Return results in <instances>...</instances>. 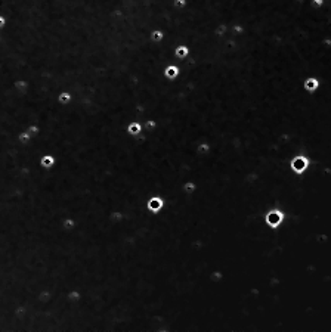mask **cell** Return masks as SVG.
I'll use <instances>...</instances> for the list:
<instances>
[{
    "mask_svg": "<svg viewBox=\"0 0 331 332\" xmlns=\"http://www.w3.org/2000/svg\"><path fill=\"white\" fill-rule=\"evenodd\" d=\"M163 205H164V201H163V198H160V196H152V198L148 201V205H146V207H148L149 211L158 212L163 208Z\"/></svg>",
    "mask_w": 331,
    "mask_h": 332,
    "instance_id": "7a4b0ae2",
    "label": "cell"
},
{
    "mask_svg": "<svg viewBox=\"0 0 331 332\" xmlns=\"http://www.w3.org/2000/svg\"><path fill=\"white\" fill-rule=\"evenodd\" d=\"M68 301H70L71 304H75V303L83 301V294H81V291H79V289H71V291L68 292Z\"/></svg>",
    "mask_w": 331,
    "mask_h": 332,
    "instance_id": "277c9868",
    "label": "cell"
},
{
    "mask_svg": "<svg viewBox=\"0 0 331 332\" xmlns=\"http://www.w3.org/2000/svg\"><path fill=\"white\" fill-rule=\"evenodd\" d=\"M75 226H77V221L73 217H65L61 221V227L64 232H71L73 229H75Z\"/></svg>",
    "mask_w": 331,
    "mask_h": 332,
    "instance_id": "3957f363",
    "label": "cell"
},
{
    "mask_svg": "<svg viewBox=\"0 0 331 332\" xmlns=\"http://www.w3.org/2000/svg\"><path fill=\"white\" fill-rule=\"evenodd\" d=\"M39 164H40L41 168H47V170H52L55 166H56V157L53 153H43L39 159Z\"/></svg>",
    "mask_w": 331,
    "mask_h": 332,
    "instance_id": "6da1fadb",
    "label": "cell"
},
{
    "mask_svg": "<svg viewBox=\"0 0 331 332\" xmlns=\"http://www.w3.org/2000/svg\"><path fill=\"white\" fill-rule=\"evenodd\" d=\"M14 86L18 89V92H19V93H24V90H25V89H27V86H28V83H27V81H15Z\"/></svg>",
    "mask_w": 331,
    "mask_h": 332,
    "instance_id": "9c48e42d",
    "label": "cell"
},
{
    "mask_svg": "<svg viewBox=\"0 0 331 332\" xmlns=\"http://www.w3.org/2000/svg\"><path fill=\"white\" fill-rule=\"evenodd\" d=\"M188 47L186 46H179L177 47V49H176V55H177V56H180V58H185V56H186V55H188Z\"/></svg>",
    "mask_w": 331,
    "mask_h": 332,
    "instance_id": "8fae6325",
    "label": "cell"
},
{
    "mask_svg": "<svg viewBox=\"0 0 331 332\" xmlns=\"http://www.w3.org/2000/svg\"><path fill=\"white\" fill-rule=\"evenodd\" d=\"M318 86L316 80H309V81H306V87H309V89H315Z\"/></svg>",
    "mask_w": 331,
    "mask_h": 332,
    "instance_id": "2e32d148",
    "label": "cell"
},
{
    "mask_svg": "<svg viewBox=\"0 0 331 332\" xmlns=\"http://www.w3.org/2000/svg\"><path fill=\"white\" fill-rule=\"evenodd\" d=\"M139 132H141V126H139L138 123H132V124L129 126V133H130V134L135 136V134H138Z\"/></svg>",
    "mask_w": 331,
    "mask_h": 332,
    "instance_id": "30bf717a",
    "label": "cell"
},
{
    "mask_svg": "<svg viewBox=\"0 0 331 332\" xmlns=\"http://www.w3.org/2000/svg\"><path fill=\"white\" fill-rule=\"evenodd\" d=\"M161 39H163V33H161V31H154V33H152V40L158 41V40H161Z\"/></svg>",
    "mask_w": 331,
    "mask_h": 332,
    "instance_id": "9a60e30c",
    "label": "cell"
},
{
    "mask_svg": "<svg viewBox=\"0 0 331 332\" xmlns=\"http://www.w3.org/2000/svg\"><path fill=\"white\" fill-rule=\"evenodd\" d=\"M71 100H73V95L71 92H62L58 95V102L61 103L62 106H67L71 103Z\"/></svg>",
    "mask_w": 331,
    "mask_h": 332,
    "instance_id": "5b68a950",
    "label": "cell"
},
{
    "mask_svg": "<svg viewBox=\"0 0 331 332\" xmlns=\"http://www.w3.org/2000/svg\"><path fill=\"white\" fill-rule=\"evenodd\" d=\"M281 219H282V216H281L278 211H274V212H270L269 216H268V223H269L270 226H278L279 225V221H281Z\"/></svg>",
    "mask_w": 331,
    "mask_h": 332,
    "instance_id": "8992f818",
    "label": "cell"
},
{
    "mask_svg": "<svg viewBox=\"0 0 331 332\" xmlns=\"http://www.w3.org/2000/svg\"><path fill=\"white\" fill-rule=\"evenodd\" d=\"M177 74H179V69H177V66L170 65V66H167V68H166V77H169V78H175Z\"/></svg>",
    "mask_w": 331,
    "mask_h": 332,
    "instance_id": "ba28073f",
    "label": "cell"
},
{
    "mask_svg": "<svg viewBox=\"0 0 331 332\" xmlns=\"http://www.w3.org/2000/svg\"><path fill=\"white\" fill-rule=\"evenodd\" d=\"M5 25H6V18L3 15H0V30L5 28Z\"/></svg>",
    "mask_w": 331,
    "mask_h": 332,
    "instance_id": "e0dca14e",
    "label": "cell"
},
{
    "mask_svg": "<svg viewBox=\"0 0 331 332\" xmlns=\"http://www.w3.org/2000/svg\"><path fill=\"white\" fill-rule=\"evenodd\" d=\"M27 132L30 133L31 136H37V134H39V132H40V128H39L37 126H30L27 128Z\"/></svg>",
    "mask_w": 331,
    "mask_h": 332,
    "instance_id": "5bb4252c",
    "label": "cell"
},
{
    "mask_svg": "<svg viewBox=\"0 0 331 332\" xmlns=\"http://www.w3.org/2000/svg\"><path fill=\"white\" fill-rule=\"evenodd\" d=\"M304 168H306V161L304 159H297V166H296V161H294V170H297V171H303Z\"/></svg>",
    "mask_w": 331,
    "mask_h": 332,
    "instance_id": "7c38bea8",
    "label": "cell"
},
{
    "mask_svg": "<svg viewBox=\"0 0 331 332\" xmlns=\"http://www.w3.org/2000/svg\"><path fill=\"white\" fill-rule=\"evenodd\" d=\"M31 139H33V136H31V134H30L27 130H24L22 133H19V134H18V140H19V142H22V143H30V142H31Z\"/></svg>",
    "mask_w": 331,
    "mask_h": 332,
    "instance_id": "52a82bcc",
    "label": "cell"
},
{
    "mask_svg": "<svg viewBox=\"0 0 331 332\" xmlns=\"http://www.w3.org/2000/svg\"><path fill=\"white\" fill-rule=\"evenodd\" d=\"M183 191L186 193H192L195 191V185H194V183H185V185H183Z\"/></svg>",
    "mask_w": 331,
    "mask_h": 332,
    "instance_id": "4fadbf2b",
    "label": "cell"
},
{
    "mask_svg": "<svg viewBox=\"0 0 331 332\" xmlns=\"http://www.w3.org/2000/svg\"><path fill=\"white\" fill-rule=\"evenodd\" d=\"M175 5L176 6H185V5H186V2H185V0H176Z\"/></svg>",
    "mask_w": 331,
    "mask_h": 332,
    "instance_id": "ac0fdd59",
    "label": "cell"
}]
</instances>
